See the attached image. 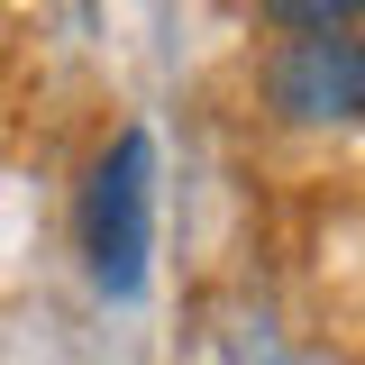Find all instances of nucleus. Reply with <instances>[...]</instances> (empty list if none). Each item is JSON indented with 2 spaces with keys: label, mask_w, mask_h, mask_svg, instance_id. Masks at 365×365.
Masks as SVG:
<instances>
[{
  "label": "nucleus",
  "mask_w": 365,
  "mask_h": 365,
  "mask_svg": "<svg viewBox=\"0 0 365 365\" xmlns=\"http://www.w3.org/2000/svg\"><path fill=\"white\" fill-rule=\"evenodd\" d=\"M146 220H155V137H146V128H119V146L91 165V192H83L91 283L119 292V302L146 283Z\"/></svg>",
  "instance_id": "obj_1"
},
{
  "label": "nucleus",
  "mask_w": 365,
  "mask_h": 365,
  "mask_svg": "<svg viewBox=\"0 0 365 365\" xmlns=\"http://www.w3.org/2000/svg\"><path fill=\"white\" fill-rule=\"evenodd\" d=\"M274 110L283 119H365V37H292L274 55Z\"/></svg>",
  "instance_id": "obj_2"
},
{
  "label": "nucleus",
  "mask_w": 365,
  "mask_h": 365,
  "mask_svg": "<svg viewBox=\"0 0 365 365\" xmlns=\"http://www.w3.org/2000/svg\"><path fill=\"white\" fill-rule=\"evenodd\" d=\"M265 19H283V28H302V37H338L347 19H365V0H256Z\"/></svg>",
  "instance_id": "obj_3"
}]
</instances>
